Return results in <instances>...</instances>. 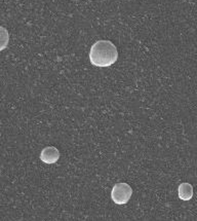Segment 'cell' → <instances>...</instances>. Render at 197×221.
Segmentation results:
<instances>
[{
  "label": "cell",
  "instance_id": "cell-1",
  "mask_svg": "<svg viewBox=\"0 0 197 221\" xmlns=\"http://www.w3.org/2000/svg\"><path fill=\"white\" fill-rule=\"evenodd\" d=\"M118 59V50L110 40H99L89 50V61L96 67H110Z\"/></svg>",
  "mask_w": 197,
  "mask_h": 221
},
{
  "label": "cell",
  "instance_id": "cell-2",
  "mask_svg": "<svg viewBox=\"0 0 197 221\" xmlns=\"http://www.w3.org/2000/svg\"><path fill=\"white\" fill-rule=\"evenodd\" d=\"M133 195V189L127 183H116L111 191L112 201L117 205H124L129 201Z\"/></svg>",
  "mask_w": 197,
  "mask_h": 221
},
{
  "label": "cell",
  "instance_id": "cell-3",
  "mask_svg": "<svg viewBox=\"0 0 197 221\" xmlns=\"http://www.w3.org/2000/svg\"><path fill=\"white\" fill-rule=\"evenodd\" d=\"M60 158V151L54 146H47L43 148L40 153V160L44 164H54Z\"/></svg>",
  "mask_w": 197,
  "mask_h": 221
},
{
  "label": "cell",
  "instance_id": "cell-4",
  "mask_svg": "<svg viewBox=\"0 0 197 221\" xmlns=\"http://www.w3.org/2000/svg\"><path fill=\"white\" fill-rule=\"evenodd\" d=\"M179 198L182 201H190L193 196V186L190 183H181L178 188Z\"/></svg>",
  "mask_w": 197,
  "mask_h": 221
},
{
  "label": "cell",
  "instance_id": "cell-5",
  "mask_svg": "<svg viewBox=\"0 0 197 221\" xmlns=\"http://www.w3.org/2000/svg\"><path fill=\"white\" fill-rule=\"evenodd\" d=\"M9 42V33L6 28L0 26V51L5 50Z\"/></svg>",
  "mask_w": 197,
  "mask_h": 221
}]
</instances>
